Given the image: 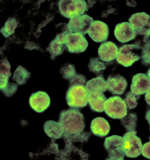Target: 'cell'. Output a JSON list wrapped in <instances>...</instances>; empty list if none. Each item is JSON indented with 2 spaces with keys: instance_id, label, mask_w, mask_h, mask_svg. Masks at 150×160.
<instances>
[{
  "instance_id": "35",
  "label": "cell",
  "mask_w": 150,
  "mask_h": 160,
  "mask_svg": "<svg viewBox=\"0 0 150 160\" xmlns=\"http://www.w3.org/2000/svg\"><path fill=\"white\" fill-rule=\"evenodd\" d=\"M149 35L150 36V30H149Z\"/></svg>"
},
{
  "instance_id": "17",
  "label": "cell",
  "mask_w": 150,
  "mask_h": 160,
  "mask_svg": "<svg viewBox=\"0 0 150 160\" xmlns=\"http://www.w3.org/2000/svg\"><path fill=\"white\" fill-rule=\"evenodd\" d=\"M118 50V48L115 43L111 41H107L100 45L98 52L101 60L110 62L116 58Z\"/></svg>"
},
{
  "instance_id": "23",
  "label": "cell",
  "mask_w": 150,
  "mask_h": 160,
  "mask_svg": "<svg viewBox=\"0 0 150 160\" xmlns=\"http://www.w3.org/2000/svg\"><path fill=\"white\" fill-rule=\"evenodd\" d=\"M122 124L127 132L136 131L138 118L137 114L129 113L123 118L120 119Z\"/></svg>"
},
{
  "instance_id": "32",
  "label": "cell",
  "mask_w": 150,
  "mask_h": 160,
  "mask_svg": "<svg viewBox=\"0 0 150 160\" xmlns=\"http://www.w3.org/2000/svg\"><path fill=\"white\" fill-rule=\"evenodd\" d=\"M145 119L148 121L149 124L150 125V108L148 109L147 111L146 112ZM149 140H150V136L149 137Z\"/></svg>"
},
{
  "instance_id": "19",
  "label": "cell",
  "mask_w": 150,
  "mask_h": 160,
  "mask_svg": "<svg viewBox=\"0 0 150 160\" xmlns=\"http://www.w3.org/2000/svg\"><path fill=\"white\" fill-rule=\"evenodd\" d=\"M107 100L102 92L94 91L89 93V106L93 112H102L104 111L105 103Z\"/></svg>"
},
{
  "instance_id": "16",
  "label": "cell",
  "mask_w": 150,
  "mask_h": 160,
  "mask_svg": "<svg viewBox=\"0 0 150 160\" xmlns=\"http://www.w3.org/2000/svg\"><path fill=\"white\" fill-rule=\"evenodd\" d=\"M107 83L108 91L113 95H123L128 86L126 79L119 74L109 76Z\"/></svg>"
},
{
  "instance_id": "31",
  "label": "cell",
  "mask_w": 150,
  "mask_h": 160,
  "mask_svg": "<svg viewBox=\"0 0 150 160\" xmlns=\"http://www.w3.org/2000/svg\"><path fill=\"white\" fill-rule=\"evenodd\" d=\"M141 153L142 156L150 159V140L142 146Z\"/></svg>"
},
{
  "instance_id": "10",
  "label": "cell",
  "mask_w": 150,
  "mask_h": 160,
  "mask_svg": "<svg viewBox=\"0 0 150 160\" xmlns=\"http://www.w3.org/2000/svg\"><path fill=\"white\" fill-rule=\"evenodd\" d=\"M65 47L70 53L84 52L88 46V42L84 35L80 33H71L68 35Z\"/></svg>"
},
{
  "instance_id": "3",
  "label": "cell",
  "mask_w": 150,
  "mask_h": 160,
  "mask_svg": "<svg viewBox=\"0 0 150 160\" xmlns=\"http://www.w3.org/2000/svg\"><path fill=\"white\" fill-rule=\"evenodd\" d=\"M58 8L62 16L70 19L82 16L88 9L84 0H61Z\"/></svg>"
},
{
  "instance_id": "33",
  "label": "cell",
  "mask_w": 150,
  "mask_h": 160,
  "mask_svg": "<svg viewBox=\"0 0 150 160\" xmlns=\"http://www.w3.org/2000/svg\"><path fill=\"white\" fill-rule=\"evenodd\" d=\"M145 100L147 103L150 106V90L146 93L145 95Z\"/></svg>"
},
{
  "instance_id": "2",
  "label": "cell",
  "mask_w": 150,
  "mask_h": 160,
  "mask_svg": "<svg viewBox=\"0 0 150 160\" xmlns=\"http://www.w3.org/2000/svg\"><path fill=\"white\" fill-rule=\"evenodd\" d=\"M88 96L85 85L73 84L69 86L65 99L68 106L70 108L80 109L87 106Z\"/></svg>"
},
{
  "instance_id": "34",
  "label": "cell",
  "mask_w": 150,
  "mask_h": 160,
  "mask_svg": "<svg viewBox=\"0 0 150 160\" xmlns=\"http://www.w3.org/2000/svg\"><path fill=\"white\" fill-rule=\"evenodd\" d=\"M147 73L148 77L150 79V68H149L148 70Z\"/></svg>"
},
{
  "instance_id": "24",
  "label": "cell",
  "mask_w": 150,
  "mask_h": 160,
  "mask_svg": "<svg viewBox=\"0 0 150 160\" xmlns=\"http://www.w3.org/2000/svg\"><path fill=\"white\" fill-rule=\"evenodd\" d=\"M65 48L66 47L65 45L61 44L54 39L49 44L47 50L50 52L51 58L53 60L56 57L62 54Z\"/></svg>"
},
{
  "instance_id": "9",
  "label": "cell",
  "mask_w": 150,
  "mask_h": 160,
  "mask_svg": "<svg viewBox=\"0 0 150 160\" xmlns=\"http://www.w3.org/2000/svg\"><path fill=\"white\" fill-rule=\"evenodd\" d=\"M137 131H130L125 133L124 149L125 155L129 158H136L141 153L142 144L141 139L137 136Z\"/></svg>"
},
{
  "instance_id": "15",
  "label": "cell",
  "mask_w": 150,
  "mask_h": 160,
  "mask_svg": "<svg viewBox=\"0 0 150 160\" xmlns=\"http://www.w3.org/2000/svg\"><path fill=\"white\" fill-rule=\"evenodd\" d=\"M133 94L141 95L147 93L150 90V79L145 73H138L133 76L130 86Z\"/></svg>"
},
{
  "instance_id": "12",
  "label": "cell",
  "mask_w": 150,
  "mask_h": 160,
  "mask_svg": "<svg viewBox=\"0 0 150 160\" xmlns=\"http://www.w3.org/2000/svg\"><path fill=\"white\" fill-rule=\"evenodd\" d=\"M29 102L31 108L38 113H42L50 107V96L45 91H38L30 96Z\"/></svg>"
},
{
  "instance_id": "7",
  "label": "cell",
  "mask_w": 150,
  "mask_h": 160,
  "mask_svg": "<svg viewBox=\"0 0 150 160\" xmlns=\"http://www.w3.org/2000/svg\"><path fill=\"white\" fill-rule=\"evenodd\" d=\"M10 69L11 65L7 58H3L1 63L0 90L7 97L12 96L18 90V85L8 81L12 75Z\"/></svg>"
},
{
  "instance_id": "8",
  "label": "cell",
  "mask_w": 150,
  "mask_h": 160,
  "mask_svg": "<svg viewBox=\"0 0 150 160\" xmlns=\"http://www.w3.org/2000/svg\"><path fill=\"white\" fill-rule=\"evenodd\" d=\"M129 23L137 33V37L149 38L150 16L144 12L136 13L128 19Z\"/></svg>"
},
{
  "instance_id": "21",
  "label": "cell",
  "mask_w": 150,
  "mask_h": 160,
  "mask_svg": "<svg viewBox=\"0 0 150 160\" xmlns=\"http://www.w3.org/2000/svg\"><path fill=\"white\" fill-rule=\"evenodd\" d=\"M86 88L88 93L94 91L104 93L108 90V83L103 76L100 75L88 81L86 84Z\"/></svg>"
},
{
  "instance_id": "1",
  "label": "cell",
  "mask_w": 150,
  "mask_h": 160,
  "mask_svg": "<svg viewBox=\"0 0 150 160\" xmlns=\"http://www.w3.org/2000/svg\"><path fill=\"white\" fill-rule=\"evenodd\" d=\"M59 122L64 131L63 135L65 136L82 132L86 126L84 116L77 108H69L61 111Z\"/></svg>"
},
{
  "instance_id": "28",
  "label": "cell",
  "mask_w": 150,
  "mask_h": 160,
  "mask_svg": "<svg viewBox=\"0 0 150 160\" xmlns=\"http://www.w3.org/2000/svg\"><path fill=\"white\" fill-rule=\"evenodd\" d=\"M140 98V95H136L131 91H129L125 95L124 101L128 108L134 109L138 106V100Z\"/></svg>"
},
{
  "instance_id": "25",
  "label": "cell",
  "mask_w": 150,
  "mask_h": 160,
  "mask_svg": "<svg viewBox=\"0 0 150 160\" xmlns=\"http://www.w3.org/2000/svg\"><path fill=\"white\" fill-rule=\"evenodd\" d=\"M18 25V22L16 19L9 18L5 22L4 26L1 28V33L7 38L14 33L15 29Z\"/></svg>"
},
{
  "instance_id": "6",
  "label": "cell",
  "mask_w": 150,
  "mask_h": 160,
  "mask_svg": "<svg viewBox=\"0 0 150 160\" xmlns=\"http://www.w3.org/2000/svg\"><path fill=\"white\" fill-rule=\"evenodd\" d=\"M105 113L111 118L121 119L128 114L125 101L119 96L110 97L105 102Z\"/></svg>"
},
{
  "instance_id": "11",
  "label": "cell",
  "mask_w": 150,
  "mask_h": 160,
  "mask_svg": "<svg viewBox=\"0 0 150 160\" xmlns=\"http://www.w3.org/2000/svg\"><path fill=\"white\" fill-rule=\"evenodd\" d=\"M93 21V18L89 15H82L70 19L68 26L72 33H80L84 35L88 33Z\"/></svg>"
},
{
  "instance_id": "30",
  "label": "cell",
  "mask_w": 150,
  "mask_h": 160,
  "mask_svg": "<svg viewBox=\"0 0 150 160\" xmlns=\"http://www.w3.org/2000/svg\"><path fill=\"white\" fill-rule=\"evenodd\" d=\"M86 78L82 74H77L74 77L69 80V86L73 84H86Z\"/></svg>"
},
{
  "instance_id": "26",
  "label": "cell",
  "mask_w": 150,
  "mask_h": 160,
  "mask_svg": "<svg viewBox=\"0 0 150 160\" xmlns=\"http://www.w3.org/2000/svg\"><path fill=\"white\" fill-rule=\"evenodd\" d=\"M90 71L95 74L100 73L107 68L103 62H101L98 58H92L88 64Z\"/></svg>"
},
{
  "instance_id": "22",
  "label": "cell",
  "mask_w": 150,
  "mask_h": 160,
  "mask_svg": "<svg viewBox=\"0 0 150 160\" xmlns=\"http://www.w3.org/2000/svg\"><path fill=\"white\" fill-rule=\"evenodd\" d=\"M31 77V73L21 65L18 66L15 70L12 79L17 82L19 85H24L27 81L28 79Z\"/></svg>"
},
{
  "instance_id": "29",
  "label": "cell",
  "mask_w": 150,
  "mask_h": 160,
  "mask_svg": "<svg viewBox=\"0 0 150 160\" xmlns=\"http://www.w3.org/2000/svg\"><path fill=\"white\" fill-rule=\"evenodd\" d=\"M141 59L143 65L148 66L150 64V43L147 44L142 48Z\"/></svg>"
},
{
  "instance_id": "14",
  "label": "cell",
  "mask_w": 150,
  "mask_h": 160,
  "mask_svg": "<svg viewBox=\"0 0 150 160\" xmlns=\"http://www.w3.org/2000/svg\"><path fill=\"white\" fill-rule=\"evenodd\" d=\"M114 36L120 42H128L135 40L137 33L130 23L128 22L119 23L116 26L114 31Z\"/></svg>"
},
{
  "instance_id": "13",
  "label": "cell",
  "mask_w": 150,
  "mask_h": 160,
  "mask_svg": "<svg viewBox=\"0 0 150 160\" xmlns=\"http://www.w3.org/2000/svg\"><path fill=\"white\" fill-rule=\"evenodd\" d=\"M88 34L96 42L106 41L109 37V27L105 22L100 20H95L92 23Z\"/></svg>"
},
{
  "instance_id": "18",
  "label": "cell",
  "mask_w": 150,
  "mask_h": 160,
  "mask_svg": "<svg viewBox=\"0 0 150 160\" xmlns=\"http://www.w3.org/2000/svg\"><path fill=\"white\" fill-rule=\"evenodd\" d=\"M90 128L93 135L102 138L109 134L110 127L107 120L102 117H97L92 121Z\"/></svg>"
},
{
  "instance_id": "5",
  "label": "cell",
  "mask_w": 150,
  "mask_h": 160,
  "mask_svg": "<svg viewBox=\"0 0 150 160\" xmlns=\"http://www.w3.org/2000/svg\"><path fill=\"white\" fill-rule=\"evenodd\" d=\"M124 143V138L122 136L113 135L105 138L104 147L108 153L106 160H124L125 155Z\"/></svg>"
},
{
  "instance_id": "20",
  "label": "cell",
  "mask_w": 150,
  "mask_h": 160,
  "mask_svg": "<svg viewBox=\"0 0 150 160\" xmlns=\"http://www.w3.org/2000/svg\"><path fill=\"white\" fill-rule=\"evenodd\" d=\"M43 129L47 136L52 140L62 138L64 134L62 127L59 122L54 121H46L44 124Z\"/></svg>"
},
{
  "instance_id": "27",
  "label": "cell",
  "mask_w": 150,
  "mask_h": 160,
  "mask_svg": "<svg viewBox=\"0 0 150 160\" xmlns=\"http://www.w3.org/2000/svg\"><path fill=\"white\" fill-rule=\"evenodd\" d=\"M60 72L64 79L70 80L77 74L74 65L66 64L61 68Z\"/></svg>"
},
{
  "instance_id": "4",
  "label": "cell",
  "mask_w": 150,
  "mask_h": 160,
  "mask_svg": "<svg viewBox=\"0 0 150 160\" xmlns=\"http://www.w3.org/2000/svg\"><path fill=\"white\" fill-rule=\"evenodd\" d=\"M140 47L133 44L124 45L119 48L116 61L119 64L125 67L131 66L140 58V52H142Z\"/></svg>"
}]
</instances>
